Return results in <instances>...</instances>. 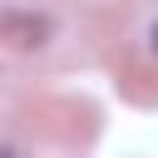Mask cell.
<instances>
[{
  "label": "cell",
  "instance_id": "obj_1",
  "mask_svg": "<svg viewBox=\"0 0 158 158\" xmlns=\"http://www.w3.org/2000/svg\"><path fill=\"white\" fill-rule=\"evenodd\" d=\"M153 49H158V25H153Z\"/></svg>",
  "mask_w": 158,
  "mask_h": 158
},
{
  "label": "cell",
  "instance_id": "obj_2",
  "mask_svg": "<svg viewBox=\"0 0 158 158\" xmlns=\"http://www.w3.org/2000/svg\"><path fill=\"white\" fill-rule=\"evenodd\" d=\"M0 158H15V153H0Z\"/></svg>",
  "mask_w": 158,
  "mask_h": 158
}]
</instances>
